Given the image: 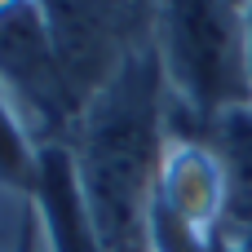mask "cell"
<instances>
[{
	"label": "cell",
	"mask_w": 252,
	"mask_h": 252,
	"mask_svg": "<svg viewBox=\"0 0 252 252\" xmlns=\"http://www.w3.org/2000/svg\"><path fill=\"white\" fill-rule=\"evenodd\" d=\"M66 151L102 252H151V199L168 151L155 49H133L89 97Z\"/></svg>",
	"instance_id": "cell-1"
},
{
	"label": "cell",
	"mask_w": 252,
	"mask_h": 252,
	"mask_svg": "<svg viewBox=\"0 0 252 252\" xmlns=\"http://www.w3.org/2000/svg\"><path fill=\"white\" fill-rule=\"evenodd\" d=\"M155 58L164 93L213 124L244 106L248 89V18L230 4H168L155 18Z\"/></svg>",
	"instance_id": "cell-2"
},
{
	"label": "cell",
	"mask_w": 252,
	"mask_h": 252,
	"mask_svg": "<svg viewBox=\"0 0 252 252\" xmlns=\"http://www.w3.org/2000/svg\"><path fill=\"white\" fill-rule=\"evenodd\" d=\"M0 89L40 151L71 146L84 102L62 71L44 4H0Z\"/></svg>",
	"instance_id": "cell-3"
},
{
	"label": "cell",
	"mask_w": 252,
	"mask_h": 252,
	"mask_svg": "<svg viewBox=\"0 0 252 252\" xmlns=\"http://www.w3.org/2000/svg\"><path fill=\"white\" fill-rule=\"evenodd\" d=\"M106 13H111L106 4H44L53 49H58L62 71H66V80L84 106L133 53L120 40V22Z\"/></svg>",
	"instance_id": "cell-4"
},
{
	"label": "cell",
	"mask_w": 252,
	"mask_h": 252,
	"mask_svg": "<svg viewBox=\"0 0 252 252\" xmlns=\"http://www.w3.org/2000/svg\"><path fill=\"white\" fill-rule=\"evenodd\" d=\"M35 221L49 252H102L93 230V217L84 208V190L75 177V159L66 146L40 151V177H35Z\"/></svg>",
	"instance_id": "cell-5"
},
{
	"label": "cell",
	"mask_w": 252,
	"mask_h": 252,
	"mask_svg": "<svg viewBox=\"0 0 252 252\" xmlns=\"http://www.w3.org/2000/svg\"><path fill=\"white\" fill-rule=\"evenodd\" d=\"M217 159H221V177H226V213L221 221L230 230L252 235V106L226 111L217 124Z\"/></svg>",
	"instance_id": "cell-6"
},
{
	"label": "cell",
	"mask_w": 252,
	"mask_h": 252,
	"mask_svg": "<svg viewBox=\"0 0 252 252\" xmlns=\"http://www.w3.org/2000/svg\"><path fill=\"white\" fill-rule=\"evenodd\" d=\"M35 177H40V146L31 142L22 115L0 89V190L35 195Z\"/></svg>",
	"instance_id": "cell-7"
},
{
	"label": "cell",
	"mask_w": 252,
	"mask_h": 252,
	"mask_svg": "<svg viewBox=\"0 0 252 252\" xmlns=\"http://www.w3.org/2000/svg\"><path fill=\"white\" fill-rule=\"evenodd\" d=\"M248 89H252V9H248Z\"/></svg>",
	"instance_id": "cell-8"
},
{
	"label": "cell",
	"mask_w": 252,
	"mask_h": 252,
	"mask_svg": "<svg viewBox=\"0 0 252 252\" xmlns=\"http://www.w3.org/2000/svg\"><path fill=\"white\" fill-rule=\"evenodd\" d=\"M221 252H239V248H221Z\"/></svg>",
	"instance_id": "cell-9"
}]
</instances>
